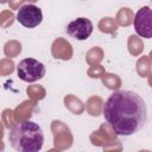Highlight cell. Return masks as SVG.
I'll use <instances>...</instances> for the list:
<instances>
[{"label":"cell","mask_w":152,"mask_h":152,"mask_svg":"<svg viewBox=\"0 0 152 152\" xmlns=\"http://www.w3.org/2000/svg\"><path fill=\"white\" fill-rule=\"evenodd\" d=\"M102 112L116 135H133L145 126L147 120L145 101L132 90L114 91L104 102Z\"/></svg>","instance_id":"1"},{"label":"cell","mask_w":152,"mask_h":152,"mask_svg":"<svg viewBox=\"0 0 152 152\" xmlns=\"http://www.w3.org/2000/svg\"><path fill=\"white\" fill-rule=\"evenodd\" d=\"M8 141L18 152H38L44 144V133L33 121H19L10 129Z\"/></svg>","instance_id":"2"},{"label":"cell","mask_w":152,"mask_h":152,"mask_svg":"<svg viewBox=\"0 0 152 152\" xmlns=\"http://www.w3.org/2000/svg\"><path fill=\"white\" fill-rule=\"evenodd\" d=\"M45 66L42 62L36 58H24L17 65V72L21 81L24 82H36L44 77Z\"/></svg>","instance_id":"3"},{"label":"cell","mask_w":152,"mask_h":152,"mask_svg":"<svg viewBox=\"0 0 152 152\" xmlns=\"http://www.w3.org/2000/svg\"><path fill=\"white\" fill-rule=\"evenodd\" d=\"M17 20L27 28H33L38 26L43 20L42 10L32 4H26L21 6L17 12Z\"/></svg>","instance_id":"4"},{"label":"cell","mask_w":152,"mask_h":152,"mask_svg":"<svg viewBox=\"0 0 152 152\" xmlns=\"http://www.w3.org/2000/svg\"><path fill=\"white\" fill-rule=\"evenodd\" d=\"M135 32L142 38H152V10L148 6L141 7L134 17Z\"/></svg>","instance_id":"5"},{"label":"cell","mask_w":152,"mask_h":152,"mask_svg":"<svg viewBox=\"0 0 152 152\" xmlns=\"http://www.w3.org/2000/svg\"><path fill=\"white\" fill-rule=\"evenodd\" d=\"M66 33L77 40H86L93 33V23L88 18H77L68 24Z\"/></svg>","instance_id":"6"},{"label":"cell","mask_w":152,"mask_h":152,"mask_svg":"<svg viewBox=\"0 0 152 152\" xmlns=\"http://www.w3.org/2000/svg\"><path fill=\"white\" fill-rule=\"evenodd\" d=\"M151 1H152V0H151Z\"/></svg>","instance_id":"7"}]
</instances>
